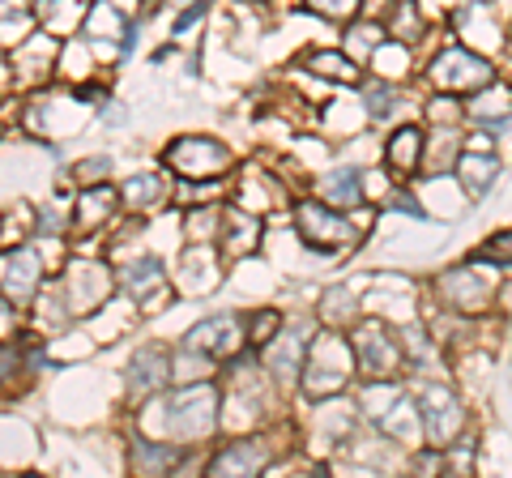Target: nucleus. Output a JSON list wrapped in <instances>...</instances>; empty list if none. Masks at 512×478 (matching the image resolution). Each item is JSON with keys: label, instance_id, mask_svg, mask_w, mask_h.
I'll return each mask as SVG.
<instances>
[{"label": "nucleus", "instance_id": "1", "mask_svg": "<svg viewBox=\"0 0 512 478\" xmlns=\"http://www.w3.org/2000/svg\"><path fill=\"white\" fill-rule=\"evenodd\" d=\"M222 423V410H218V389L214 385H188L175 397H167V410H163V427L167 436L184 440V444H197V440H210Z\"/></svg>", "mask_w": 512, "mask_h": 478}, {"label": "nucleus", "instance_id": "2", "mask_svg": "<svg viewBox=\"0 0 512 478\" xmlns=\"http://www.w3.org/2000/svg\"><path fill=\"white\" fill-rule=\"evenodd\" d=\"M350 359H355V346H346L338 333H325L316 346H312V363L303 372V389L312 397H333L350 385Z\"/></svg>", "mask_w": 512, "mask_h": 478}, {"label": "nucleus", "instance_id": "3", "mask_svg": "<svg viewBox=\"0 0 512 478\" xmlns=\"http://www.w3.org/2000/svg\"><path fill=\"white\" fill-rule=\"evenodd\" d=\"M163 163L171 171L188 175V180H214V175H222L231 167V154L214 137H175L163 154Z\"/></svg>", "mask_w": 512, "mask_h": 478}, {"label": "nucleus", "instance_id": "4", "mask_svg": "<svg viewBox=\"0 0 512 478\" xmlns=\"http://www.w3.org/2000/svg\"><path fill=\"white\" fill-rule=\"evenodd\" d=\"M419 419H423V432L427 440L436 444V449H448L453 436L461 432V423H466V410H461L457 393L444 389V385H427L419 393Z\"/></svg>", "mask_w": 512, "mask_h": 478}, {"label": "nucleus", "instance_id": "5", "mask_svg": "<svg viewBox=\"0 0 512 478\" xmlns=\"http://www.w3.org/2000/svg\"><path fill=\"white\" fill-rule=\"evenodd\" d=\"M295 227H299L303 244L325 248V252H338V248H346L350 239H355V227H350L342 214L325 210L320 201H299L295 205Z\"/></svg>", "mask_w": 512, "mask_h": 478}, {"label": "nucleus", "instance_id": "6", "mask_svg": "<svg viewBox=\"0 0 512 478\" xmlns=\"http://www.w3.org/2000/svg\"><path fill=\"white\" fill-rule=\"evenodd\" d=\"M355 363L363 368L367 380H393V372L402 368V350L389 338V329L367 321L355 329Z\"/></svg>", "mask_w": 512, "mask_h": 478}, {"label": "nucleus", "instance_id": "7", "mask_svg": "<svg viewBox=\"0 0 512 478\" xmlns=\"http://www.w3.org/2000/svg\"><path fill=\"white\" fill-rule=\"evenodd\" d=\"M39 286H43V261L35 248H13L0 257V291H5L13 304L35 299Z\"/></svg>", "mask_w": 512, "mask_h": 478}, {"label": "nucleus", "instance_id": "8", "mask_svg": "<svg viewBox=\"0 0 512 478\" xmlns=\"http://www.w3.org/2000/svg\"><path fill=\"white\" fill-rule=\"evenodd\" d=\"M431 77H436L440 86H483L491 82V65L487 60H478L474 52H461V47H448V52L436 56V65H431Z\"/></svg>", "mask_w": 512, "mask_h": 478}, {"label": "nucleus", "instance_id": "9", "mask_svg": "<svg viewBox=\"0 0 512 478\" xmlns=\"http://www.w3.org/2000/svg\"><path fill=\"white\" fill-rule=\"evenodd\" d=\"M184 346H197L205 350L210 359H231L235 355V346H239V316H210V321H201V325H192L188 329V338Z\"/></svg>", "mask_w": 512, "mask_h": 478}, {"label": "nucleus", "instance_id": "10", "mask_svg": "<svg viewBox=\"0 0 512 478\" xmlns=\"http://www.w3.org/2000/svg\"><path fill=\"white\" fill-rule=\"evenodd\" d=\"M274 461V449L269 440L261 436H248V440H231L214 461H210V474H256Z\"/></svg>", "mask_w": 512, "mask_h": 478}, {"label": "nucleus", "instance_id": "11", "mask_svg": "<svg viewBox=\"0 0 512 478\" xmlns=\"http://www.w3.org/2000/svg\"><path fill=\"white\" fill-rule=\"evenodd\" d=\"M167 376H171L167 350L163 346H141L133 355V363H128V372H124V385H128V393H158L167 385Z\"/></svg>", "mask_w": 512, "mask_h": 478}, {"label": "nucleus", "instance_id": "12", "mask_svg": "<svg viewBox=\"0 0 512 478\" xmlns=\"http://www.w3.org/2000/svg\"><path fill=\"white\" fill-rule=\"evenodd\" d=\"M163 286H167V274H163V261L158 257H137L133 265L120 269V291L128 299H137L141 308H150L154 295H163Z\"/></svg>", "mask_w": 512, "mask_h": 478}, {"label": "nucleus", "instance_id": "13", "mask_svg": "<svg viewBox=\"0 0 512 478\" xmlns=\"http://www.w3.org/2000/svg\"><path fill=\"white\" fill-rule=\"evenodd\" d=\"M128 453H133V470L137 474H167L175 466H184L188 461V449L180 444H167V440H133L128 444Z\"/></svg>", "mask_w": 512, "mask_h": 478}, {"label": "nucleus", "instance_id": "14", "mask_svg": "<svg viewBox=\"0 0 512 478\" xmlns=\"http://www.w3.org/2000/svg\"><path fill=\"white\" fill-rule=\"evenodd\" d=\"M107 295V274L103 265H73L69 269V312H82V308H94L99 299Z\"/></svg>", "mask_w": 512, "mask_h": 478}, {"label": "nucleus", "instance_id": "15", "mask_svg": "<svg viewBox=\"0 0 512 478\" xmlns=\"http://www.w3.org/2000/svg\"><path fill=\"white\" fill-rule=\"evenodd\" d=\"M303 355H308V342H303V333H278L274 350L265 355V368L274 372V380H295L303 372Z\"/></svg>", "mask_w": 512, "mask_h": 478}, {"label": "nucleus", "instance_id": "16", "mask_svg": "<svg viewBox=\"0 0 512 478\" xmlns=\"http://www.w3.org/2000/svg\"><path fill=\"white\" fill-rule=\"evenodd\" d=\"M440 291H444V299L453 308H470V312H478L487 304V286L478 282L470 269H453V274H444L440 278Z\"/></svg>", "mask_w": 512, "mask_h": 478}, {"label": "nucleus", "instance_id": "17", "mask_svg": "<svg viewBox=\"0 0 512 478\" xmlns=\"http://www.w3.org/2000/svg\"><path fill=\"white\" fill-rule=\"evenodd\" d=\"M120 201L128 205V210H154V205H163L167 201V184H163V175H133V180H124L120 188Z\"/></svg>", "mask_w": 512, "mask_h": 478}, {"label": "nucleus", "instance_id": "18", "mask_svg": "<svg viewBox=\"0 0 512 478\" xmlns=\"http://www.w3.org/2000/svg\"><path fill=\"white\" fill-rule=\"evenodd\" d=\"M457 175H461V184L470 188V197H483L487 188L495 184V175H500V163H495L491 154H461L457 158Z\"/></svg>", "mask_w": 512, "mask_h": 478}, {"label": "nucleus", "instance_id": "19", "mask_svg": "<svg viewBox=\"0 0 512 478\" xmlns=\"http://www.w3.org/2000/svg\"><path fill=\"white\" fill-rule=\"evenodd\" d=\"M222 227H227V252H248L261 239V222L252 210H222Z\"/></svg>", "mask_w": 512, "mask_h": 478}, {"label": "nucleus", "instance_id": "20", "mask_svg": "<svg viewBox=\"0 0 512 478\" xmlns=\"http://www.w3.org/2000/svg\"><path fill=\"white\" fill-rule=\"evenodd\" d=\"M423 158V133L419 129H397L393 141H389V167L397 175H410L414 167H419Z\"/></svg>", "mask_w": 512, "mask_h": 478}, {"label": "nucleus", "instance_id": "21", "mask_svg": "<svg viewBox=\"0 0 512 478\" xmlns=\"http://www.w3.org/2000/svg\"><path fill=\"white\" fill-rule=\"evenodd\" d=\"M325 193L333 205H359L363 201V171L359 167H338L325 175Z\"/></svg>", "mask_w": 512, "mask_h": 478}, {"label": "nucleus", "instance_id": "22", "mask_svg": "<svg viewBox=\"0 0 512 478\" xmlns=\"http://www.w3.org/2000/svg\"><path fill=\"white\" fill-rule=\"evenodd\" d=\"M116 205H120V193H111V188H86L82 210H77V222L90 231V227H99L103 218L116 214Z\"/></svg>", "mask_w": 512, "mask_h": 478}, {"label": "nucleus", "instance_id": "23", "mask_svg": "<svg viewBox=\"0 0 512 478\" xmlns=\"http://www.w3.org/2000/svg\"><path fill=\"white\" fill-rule=\"evenodd\" d=\"M393 35L402 39V43H414L423 35V18H419V5H414V0H397L393 5Z\"/></svg>", "mask_w": 512, "mask_h": 478}, {"label": "nucleus", "instance_id": "24", "mask_svg": "<svg viewBox=\"0 0 512 478\" xmlns=\"http://www.w3.org/2000/svg\"><path fill=\"white\" fill-rule=\"evenodd\" d=\"M308 65H312L316 73L333 77V82H355V77H359V69L350 65L346 56H338V52H312V56H308Z\"/></svg>", "mask_w": 512, "mask_h": 478}, {"label": "nucleus", "instance_id": "25", "mask_svg": "<svg viewBox=\"0 0 512 478\" xmlns=\"http://www.w3.org/2000/svg\"><path fill=\"white\" fill-rule=\"evenodd\" d=\"M303 5L333 22H346V18H355V13H363V0H303Z\"/></svg>", "mask_w": 512, "mask_h": 478}, {"label": "nucleus", "instance_id": "26", "mask_svg": "<svg viewBox=\"0 0 512 478\" xmlns=\"http://www.w3.org/2000/svg\"><path fill=\"white\" fill-rule=\"evenodd\" d=\"M508 111H512V103L504 99V94L500 90H495V94H478V99H470V116H478V120H491V116H508Z\"/></svg>", "mask_w": 512, "mask_h": 478}, {"label": "nucleus", "instance_id": "27", "mask_svg": "<svg viewBox=\"0 0 512 478\" xmlns=\"http://www.w3.org/2000/svg\"><path fill=\"white\" fill-rule=\"evenodd\" d=\"M278 325H282V321H278V312H269V308H265L261 316H252L248 342H252V346H265V342H274V338H278Z\"/></svg>", "mask_w": 512, "mask_h": 478}, {"label": "nucleus", "instance_id": "28", "mask_svg": "<svg viewBox=\"0 0 512 478\" xmlns=\"http://www.w3.org/2000/svg\"><path fill=\"white\" fill-rule=\"evenodd\" d=\"M474 261H495V265H512V231L495 235L487 248H478V257H474Z\"/></svg>", "mask_w": 512, "mask_h": 478}, {"label": "nucleus", "instance_id": "29", "mask_svg": "<svg viewBox=\"0 0 512 478\" xmlns=\"http://www.w3.org/2000/svg\"><path fill=\"white\" fill-rule=\"evenodd\" d=\"M393 107H397V94H393L389 86H367V116L384 120Z\"/></svg>", "mask_w": 512, "mask_h": 478}, {"label": "nucleus", "instance_id": "30", "mask_svg": "<svg viewBox=\"0 0 512 478\" xmlns=\"http://www.w3.org/2000/svg\"><path fill=\"white\" fill-rule=\"evenodd\" d=\"M9 338H18V304L5 295L0 299V342H9Z\"/></svg>", "mask_w": 512, "mask_h": 478}, {"label": "nucleus", "instance_id": "31", "mask_svg": "<svg viewBox=\"0 0 512 478\" xmlns=\"http://www.w3.org/2000/svg\"><path fill=\"white\" fill-rule=\"evenodd\" d=\"M77 175H82L86 184H94V180H107V175H111V158H90V163L77 167Z\"/></svg>", "mask_w": 512, "mask_h": 478}]
</instances>
